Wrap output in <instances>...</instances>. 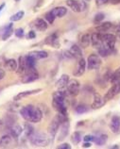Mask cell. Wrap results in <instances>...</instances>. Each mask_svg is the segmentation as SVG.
<instances>
[{"label": "cell", "mask_w": 120, "mask_h": 149, "mask_svg": "<svg viewBox=\"0 0 120 149\" xmlns=\"http://www.w3.org/2000/svg\"><path fill=\"white\" fill-rule=\"evenodd\" d=\"M38 78H39V74H38L35 67H33V68L27 67L26 72L22 76L21 81H22V83L28 84V83H31V82L37 80Z\"/></svg>", "instance_id": "5"}, {"label": "cell", "mask_w": 120, "mask_h": 149, "mask_svg": "<svg viewBox=\"0 0 120 149\" xmlns=\"http://www.w3.org/2000/svg\"><path fill=\"white\" fill-rule=\"evenodd\" d=\"M86 66H87V62L85 61L83 58H80L78 60V66H77L76 70L74 71V76L75 77H80L84 74L85 70H86Z\"/></svg>", "instance_id": "15"}, {"label": "cell", "mask_w": 120, "mask_h": 149, "mask_svg": "<svg viewBox=\"0 0 120 149\" xmlns=\"http://www.w3.org/2000/svg\"><path fill=\"white\" fill-rule=\"evenodd\" d=\"M30 143L34 146H40V147H45L51 142L50 137L43 132H34L33 134L29 138Z\"/></svg>", "instance_id": "4"}, {"label": "cell", "mask_w": 120, "mask_h": 149, "mask_svg": "<svg viewBox=\"0 0 120 149\" xmlns=\"http://www.w3.org/2000/svg\"><path fill=\"white\" fill-rule=\"evenodd\" d=\"M45 45H47L52 46L54 48H60L61 44L59 41V36H58V33H53L51 35H49L45 38Z\"/></svg>", "instance_id": "12"}, {"label": "cell", "mask_w": 120, "mask_h": 149, "mask_svg": "<svg viewBox=\"0 0 120 149\" xmlns=\"http://www.w3.org/2000/svg\"><path fill=\"white\" fill-rule=\"evenodd\" d=\"M43 3H44V0H38V3L36 5V8H39L43 5Z\"/></svg>", "instance_id": "49"}, {"label": "cell", "mask_w": 120, "mask_h": 149, "mask_svg": "<svg viewBox=\"0 0 120 149\" xmlns=\"http://www.w3.org/2000/svg\"><path fill=\"white\" fill-rule=\"evenodd\" d=\"M4 77H5V71H4L3 69L0 68V80L3 79Z\"/></svg>", "instance_id": "47"}, {"label": "cell", "mask_w": 120, "mask_h": 149, "mask_svg": "<svg viewBox=\"0 0 120 149\" xmlns=\"http://www.w3.org/2000/svg\"><path fill=\"white\" fill-rule=\"evenodd\" d=\"M102 64L100 56L98 54H91L87 58V68L88 70H98Z\"/></svg>", "instance_id": "7"}, {"label": "cell", "mask_w": 120, "mask_h": 149, "mask_svg": "<svg viewBox=\"0 0 120 149\" xmlns=\"http://www.w3.org/2000/svg\"><path fill=\"white\" fill-rule=\"evenodd\" d=\"M98 55L100 57L106 58L108 56H110V55L113 53L114 50H112L109 47H107L105 45H102L99 48H98Z\"/></svg>", "instance_id": "29"}, {"label": "cell", "mask_w": 120, "mask_h": 149, "mask_svg": "<svg viewBox=\"0 0 120 149\" xmlns=\"http://www.w3.org/2000/svg\"><path fill=\"white\" fill-rule=\"evenodd\" d=\"M33 24H34V27L39 31H45L46 29H47V26H48L46 21L44 20V19H42V18L36 19Z\"/></svg>", "instance_id": "22"}, {"label": "cell", "mask_w": 120, "mask_h": 149, "mask_svg": "<svg viewBox=\"0 0 120 149\" xmlns=\"http://www.w3.org/2000/svg\"><path fill=\"white\" fill-rule=\"evenodd\" d=\"M83 141H84V142H94V141H95V136L86 135V136H84Z\"/></svg>", "instance_id": "42"}, {"label": "cell", "mask_w": 120, "mask_h": 149, "mask_svg": "<svg viewBox=\"0 0 120 149\" xmlns=\"http://www.w3.org/2000/svg\"><path fill=\"white\" fill-rule=\"evenodd\" d=\"M57 148H59V149H71V146L69 143H63V144H60Z\"/></svg>", "instance_id": "44"}, {"label": "cell", "mask_w": 120, "mask_h": 149, "mask_svg": "<svg viewBox=\"0 0 120 149\" xmlns=\"http://www.w3.org/2000/svg\"><path fill=\"white\" fill-rule=\"evenodd\" d=\"M23 128H24V133H25L27 138H29V137L31 136L34 132H35V129H34L33 125L31 124H29V122L26 123L24 125V127H23Z\"/></svg>", "instance_id": "31"}, {"label": "cell", "mask_w": 120, "mask_h": 149, "mask_svg": "<svg viewBox=\"0 0 120 149\" xmlns=\"http://www.w3.org/2000/svg\"><path fill=\"white\" fill-rule=\"evenodd\" d=\"M66 93L68 95L71 96H77L80 93V84L77 79H71L69 80L68 84L66 86Z\"/></svg>", "instance_id": "8"}, {"label": "cell", "mask_w": 120, "mask_h": 149, "mask_svg": "<svg viewBox=\"0 0 120 149\" xmlns=\"http://www.w3.org/2000/svg\"><path fill=\"white\" fill-rule=\"evenodd\" d=\"M117 29H120V23H119V25L117 26Z\"/></svg>", "instance_id": "53"}, {"label": "cell", "mask_w": 120, "mask_h": 149, "mask_svg": "<svg viewBox=\"0 0 120 149\" xmlns=\"http://www.w3.org/2000/svg\"><path fill=\"white\" fill-rule=\"evenodd\" d=\"M52 13H54V15L59 18H61L63 17L65 14L67 13V9L65 7H57V8H54V9L52 10Z\"/></svg>", "instance_id": "28"}, {"label": "cell", "mask_w": 120, "mask_h": 149, "mask_svg": "<svg viewBox=\"0 0 120 149\" xmlns=\"http://www.w3.org/2000/svg\"><path fill=\"white\" fill-rule=\"evenodd\" d=\"M106 103V100L104 98L103 96H101L98 93H94V100H93V103L91 105V108L93 109H100L102 108L104 105Z\"/></svg>", "instance_id": "13"}, {"label": "cell", "mask_w": 120, "mask_h": 149, "mask_svg": "<svg viewBox=\"0 0 120 149\" xmlns=\"http://www.w3.org/2000/svg\"><path fill=\"white\" fill-rule=\"evenodd\" d=\"M111 148H114V149H117V148H119V146H112Z\"/></svg>", "instance_id": "51"}, {"label": "cell", "mask_w": 120, "mask_h": 149, "mask_svg": "<svg viewBox=\"0 0 120 149\" xmlns=\"http://www.w3.org/2000/svg\"><path fill=\"white\" fill-rule=\"evenodd\" d=\"M3 125V121L0 119V125Z\"/></svg>", "instance_id": "52"}, {"label": "cell", "mask_w": 120, "mask_h": 149, "mask_svg": "<svg viewBox=\"0 0 120 149\" xmlns=\"http://www.w3.org/2000/svg\"><path fill=\"white\" fill-rule=\"evenodd\" d=\"M1 30H2V40L6 41L7 39H9L14 32L13 29V23H10L8 26L1 27Z\"/></svg>", "instance_id": "21"}, {"label": "cell", "mask_w": 120, "mask_h": 149, "mask_svg": "<svg viewBox=\"0 0 120 149\" xmlns=\"http://www.w3.org/2000/svg\"><path fill=\"white\" fill-rule=\"evenodd\" d=\"M67 95L66 91H63V90H59L53 93L52 107L58 113L67 115Z\"/></svg>", "instance_id": "2"}, {"label": "cell", "mask_w": 120, "mask_h": 149, "mask_svg": "<svg viewBox=\"0 0 120 149\" xmlns=\"http://www.w3.org/2000/svg\"><path fill=\"white\" fill-rule=\"evenodd\" d=\"M13 137H11L10 134H6L2 136L1 138H0V147L2 148H7L9 147V146L11 143L13 142Z\"/></svg>", "instance_id": "24"}, {"label": "cell", "mask_w": 120, "mask_h": 149, "mask_svg": "<svg viewBox=\"0 0 120 149\" xmlns=\"http://www.w3.org/2000/svg\"><path fill=\"white\" fill-rule=\"evenodd\" d=\"M69 76L68 74H61V77L56 81V87L59 90H63L66 88V86L69 82Z\"/></svg>", "instance_id": "20"}, {"label": "cell", "mask_w": 120, "mask_h": 149, "mask_svg": "<svg viewBox=\"0 0 120 149\" xmlns=\"http://www.w3.org/2000/svg\"><path fill=\"white\" fill-rule=\"evenodd\" d=\"M81 139H82V136H81V132H80V131L74 132L72 134V136H71V141H72V143H74V144L80 143Z\"/></svg>", "instance_id": "36"}, {"label": "cell", "mask_w": 120, "mask_h": 149, "mask_svg": "<svg viewBox=\"0 0 120 149\" xmlns=\"http://www.w3.org/2000/svg\"><path fill=\"white\" fill-rule=\"evenodd\" d=\"M5 66L10 71H16L18 67V62L14 58H9L5 61Z\"/></svg>", "instance_id": "30"}, {"label": "cell", "mask_w": 120, "mask_h": 149, "mask_svg": "<svg viewBox=\"0 0 120 149\" xmlns=\"http://www.w3.org/2000/svg\"><path fill=\"white\" fill-rule=\"evenodd\" d=\"M89 111V107L85 104H79L76 107V112L78 114H82V113H85Z\"/></svg>", "instance_id": "37"}, {"label": "cell", "mask_w": 120, "mask_h": 149, "mask_svg": "<svg viewBox=\"0 0 120 149\" xmlns=\"http://www.w3.org/2000/svg\"><path fill=\"white\" fill-rule=\"evenodd\" d=\"M45 19L46 21H47L49 24H53L54 21H55L56 19V16L54 15V13H52V10L48 11V13H46L45 15Z\"/></svg>", "instance_id": "39"}, {"label": "cell", "mask_w": 120, "mask_h": 149, "mask_svg": "<svg viewBox=\"0 0 120 149\" xmlns=\"http://www.w3.org/2000/svg\"><path fill=\"white\" fill-rule=\"evenodd\" d=\"M110 81L112 83H115V82L120 81V67H118L113 74H111Z\"/></svg>", "instance_id": "35"}, {"label": "cell", "mask_w": 120, "mask_h": 149, "mask_svg": "<svg viewBox=\"0 0 120 149\" xmlns=\"http://www.w3.org/2000/svg\"><path fill=\"white\" fill-rule=\"evenodd\" d=\"M9 130H10V134L11 135V137H13V139L17 140L18 137L22 134V132H24V128H23L21 125L14 124L9 128Z\"/></svg>", "instance_id": "18"}, {"label": "cell", "mask_w": 120, "mask_h": 149, "mask_svg": "<svg viewBox=\"0 0 120 149\" xmlns=\"http://www.w3.org/2000/svg\"><path fill=\"white\" fill-rule=\"evenodd\" d=\"M15 1H16V2H19V1H20V0H15Z\"/></svg>", "instance_id": "55"}, {"label": "cell", "mask_w": 120, "mask_h": 149, "mask_svg": "<svg viewBox=\"0 0 120 149\" xmlns=\"http://www.w3.org/2000/svg\"><path fill=\"white\" fill-rule=\"evenodd\" d=\"M25 15V11L24 10H20L18 11V13H16L15 14H13V16L10 17V21L11 22H17V21H20L21 19L24 17Z\"/></svg>", "instance_id": "38"}, {"label": "cell", "mask_w": 120, "mask_h": 149, "mask_svg": "<svg viewBox=\"0 0 120 149\" xmlns=\"http://www.w3.org/2000/svg\"><path fill=\"white\" fill-rule=\"evenodd\" d=\"M91 44L95 48H96V49L99 48L100 46L103 45L101 33H100V32H95V33L91 34Z\"/></svg>", "instance_id": "16"}, {"label": "cell", "mask_w": 120, "mask_h": 149, "mask_svg": "<svg viewBox=\"0 0 120 149\" xmlns=\"http://www.w3.org/2000/svg\"><path fill=\"white\" fill-rule=\"evenodd\" d=\"M110 129L114 134H120V116L114 115L110 123Z\"/></svg>", "instance_id": "14"}, {"label": "cell", "mask_w": 120, "mask_h": 149, "mask_svg": "<svg viewBox=\"0 0 120 149\" xmlns=\"http://www.w3.org/2000/svg\"><path fill=\"white\" fill-rule=\"evenodd\" d=\"M29 55L30 56H32L34 58H36V60H41V58H45L48 57V53L46 52L45 50H38V51H31V52H29Z\"/></svg>", "instance_id": "26"}, {"label": "cell", "mask_w": 120, "mask_h": 149, "mask_svg": "<svg viewBox=\"0 0 120 149\" xmlns=\"http://www.w3.org/2000/svg\"><path fill=\"white\" fill-rule=\"evenodd\" d=\"M83 1H85V2H88V1H90V0H83Z\"/></svg>", "instance_id": "54"}, {"label": "cell", "mask_w": 120, "mask_h": 149, "mask_svg": "<svg viewBox=\"0 0 120 149\" xmlns=\"http://www.w3.org/2000/svg\"><path fill=\"white\" fill-rule=\"evenodd\" d=\"M14 35L17 38H23L24 37V29L19 27V29H16L14 30Z\"/></svg>", "instance_id": "41"}, {"label": "cell", "mask_w": 120, "mask_h": 149, "mask_svg": "<svg viewBox=\"0 0 120 149\" xmlns=\"http://www.w3.org/2000/svg\"><path fill=\"white\" fill-rule=\"evenodd\" d=\"M104 18H105V14L103 13H98L96 15H95V18H94V23L96 25H98L100 24L103 20Z\"/></svg>", "instance_id": "40"}, {"label": "cell", "mask_w": 120, "mask_h": 149, "mask_svg": "<svg viewBox=\"0 0 120 149\" xmlns=\"http://www.w3.org/2000/svg\"><path fill=\"white\" fill-rule=\"evenodd\" d=\"M69 128H70V124H69V121L67 119L63 121L60 127V133H59V136H58V141H59V142L63 141L66 138L69 133Z\"/></svg>", "instance_id": "11"}, {"label": "cell", "mask_w": 120, "mask_h": 149, "mask_svg": "<svg viewBox=\"0 0 120 149\" xmlns=\"http://www.w3.org/2000/svg\"><path fill=\"white\" fill-rule=\"evenodd\" d=\"M110 2L113 5H117V4H120V0H110Z\"/></svg>", "instance_id": "48"}, {"label": "cell", "mask_w": 120, "mask_h": 149, "mask_svg": "<svg viewBox=\"0 0 120 149\" xmlns=\"http://www.w3.org/2000/svg\"><path fill=\"white\" fill-rule=\"evenodd\" d=\"M4 8H5V3H3V4L0 5V13H1V10L4 9Z\"/></svg>", "instance_id": "50"}, {"label": "cell", "mask_w": 120, "mask_h": 149, "mask_svg": "<svg viewBox=\"0 0 120 149\" xmlns=\"http://www.w3.org/2000/svg\"><path fill=\"white\" fill-rule=\"evenodd\" d=\"M67 119H68L67 115H63V114H61V113H58V114L52 119L50 124L48 125L47 133H48V136L50 137V139H51L52 142H53V139L55 138L56 134L58 133V131H59L61 123Z\"/></svg>", "instance_id": "3"}, {"label": "cell", "mask_w": 120, "mask_h": 149, "mask_svg": "<svg viewBox=\"0 0 120 149\" xmlns=\"http://www.w3.org/2000/svg\"><path fill=\"white\" fill-rule=\"evenodd\" d=\"M101 37H102L103 45H105L110 49L114 50L115 46V42H117V36L114 34L101 33Z\"/></svg>", "instance_id": "9"}, {"label": "cell", "mask_w": 120, "mask_h": 149, "mask_svg": "<svg viewBox=\"0 0 120 149\" xmlns=\"http://www.w3.org/2000/svg\"><path fill=\"white\" fill-rule=\"evenodd\" d=\"M80 46L82 48L88 47L91 44V34H89V33L83 34L82 36H81L80 40Z\"/></svg>", "instance_id": "27"}, {"label": "cell", "mask_w": 120, "mask_h": 149, "mask_svg": "<svg viewBox=\"0 0 120 149\" xmlns=\"http://www.w3.org/2000/svg\"><path fill=\"white\" fill-rule=\"evenodd\" d=\"M118 93H120V81L113 83V86L108 90L106 95H104V98H105L106 101H109L111 99H113L115 95H118Z\"/></svg>", "instance_id": "10"}, {"label": "cell", "mask_w": 120, "mask_h": 149, "mask_svg": "<svg viewBox=\"0 0 120 149\" xmlns=\"http://www.w3.org/2000/svg\"><path fill=\"white\" fill-rule=\"evenodd\" d=\"M91 146H92L91 142H84V143L82 144V147L84 148H90Z\"/></svg>", "instance_id": "46"}, {"label": "cell", "mask_w": 120, "mask_h": 149, "mask_svg": "<svg viewBox=\"0 0 120 149\" xmlns=\"http://www.w3.org/2000/svg\"><path fill=\"white\" fill-rule=\"evenodd\" d=\"M112 27H113V24H112L111 22H105V23H100V24H98L96 26V29L98 30V32L104 33L109 29H111Z\"/></svg>", "instance_id": "25"}, {"label": "cell", "mask_w": 120, "mask_h": 149, "mask_svg": "<svg viewBox=\"0 0 120 149\" xmlns=\"http://www.w3.org/2000/svg\"><path fill=\"white\" fill-rule=\"evenodd\" d=\"M108 2H110V0H96V4L98 6H102L105 5Z\"/></svg>", "instance_id": "43"}, {"label": "cell", "mask_w": 120, "mask_h": 149, "mask_svg": "<svg viewBox=\"0 0 120 149\" xmlns=\"http://www.w3.org/2000/svg\"><path fill=\"white\" fill-rule=\"evenodd\" d=\"M19 109H21V106L19 105L18 103H16V101L11 102L9 105H8V111L10 112H16Z\"/></svg>", "instance_id": "34"}, {"label": "cell", "mask_w": 120, "mask_h": 149, "mask_svg": "<svg viewBox=\"0 0 120 149\" xmlns=\"http://www.w3.org/2000/svg\"><path fill=\"white\" fill-rule=\"evenodd\" d=\"M107 140H108V136L106 134H100L98 137H95V141H94V142L96 143V146H104V144L107 143Z\"/></svg>", "instance_id": "32"}, {"label": "cell", "mask_w": 120, "mask_h": 149, "mask_svg": "<svg viewBox=\"0 0 120 149\" xmlns=\"http://www.w3.org/2000/svg\"><path fill=\"white\" fill-rule=\"evenodd\" d=\"M26 62H27V67L28 68H33L36 66V62H37V60L36 58H34L32 56H30V55H27L26 56Z\"/></svg>", "instance_id": "33"}, {"label": "cell", "mask_w": 120, "mask_h": 149, "mask_svg": "<svg viewBox=\"0 0 120 149\" xmlns=\"http://www.w3.org/2000/svg\"><path fill=\"white\" fill-rule=\"evenodd\" d=\"M69 52L72 55V57L77 58V60L82 58V51H81L80 46L77 45H73L70 47V49H69Z\"/></svg>", "instance_id": "23"}, {"label": "cell", "mask_w": 120, "mask_h": 149, "mask_svg": "<svg viewBox=\"0 0 120 149\" xmlns=\"http://www.w3.org/2000/svg\"><path fill=\"white\" fill-rule=\"evenodd\" d=\"M27 70V62H26V56H20L18 58V67L16 73L19 76H23Z\"/></svg>", "instance_id": "19"}, {"label": "cell", "mask_w": 120, "mask_h": 149, "mask_svg": "<svg viewBox=\"0 0 120 149\" xmlns=\"http://www.w3.org/2000/svg\"><path fill=\"white\" fill-rule=\"evenodd\" d=\"M20 114L26 121L29 123H39L44 115V112L38 107H34L33 105H27L21 108Z\"/></svg>", "instance_id": "1"}, {"label": "cell", "mask_w": 120, "mask_h": 149, "mask_svg": "<svg viewBox=\"0 0 120 149\" xmlns=\"http://www.w3.org/2000/svg\"><path fill=\"white\" fill-rule=\"evenodd\" d=\"M87 2L83 0H66L65 4L75 13H82L87 8Z\"/></svg>", "instance_id": "6"}, {"label": "cell", "mask_w": 120, "mask_h": 149, "mask_svg": "<svg viewBox=\"0 0 120 149\" xmlns=\"http://www.w3.org/2000/svg\"><path fill=\"white\" fill-rule=\"evenodd\" d=\"M42 92V89H37V90H29V91H25V92H22V93H19L17 95H15L13 97V100L14 101H19V100H22L23 98L25 97H28L29 95H36V93Z\"/></svg>", "instance_id": "17"}, {"label": "cell", "mask_w": 120, "mask_h": 149, "mask_svg": "<svg viewBox=\"0 0 120 149\" xmlns=\"http://www.w3.org/2000/svg\"><path fill=\"white\" fill-rule=\"evenodd\" d=\"M35 37H36V33L34 32L33 30H30L29 32V34H28V36H27V38H28V39H34Z\"/></svg>", "instance_id": "45"}]
</instances>
